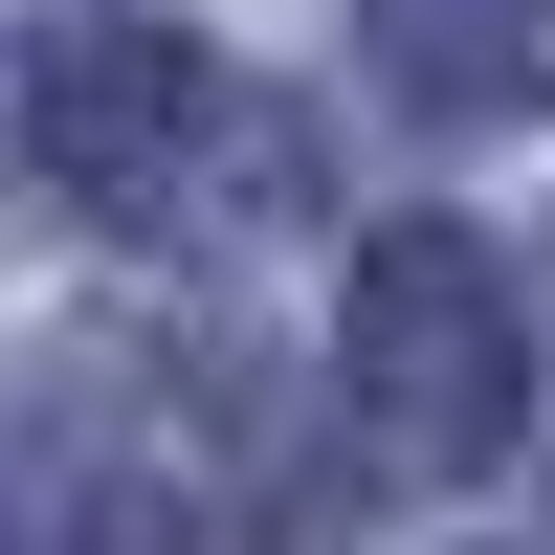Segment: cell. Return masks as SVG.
<instances>
[{
  "instance_id": "cell-1",
  "label": "cell",
  "mask_w": 555,
  "mask_h": 555,
  "mask_svg": "<svg viewBox=\"0 0 555 555\" xmlns=\"http://www.w3.org/2000/svg\"><path fill=\"white\" fill-rule=\"evenodd\" d=\"M0 555H334V467H289L245 356L23 334L0 356Z\"/></svg>"
},
{
  "instance_id": "cell-2",
  "label": "cell",
  "mask_w": 555,
  "mask_h": 555,
  "mask_svg": "<svg viewBox=\"0 0 555 555\" xmlns=\"http://www.w3.org/2000/svg\"><path fill=\"white\" fill-rule=\"evenodd\" d=\"M23 156H44V201L112 222V245H289V222H311V112H289V89H245L222 44L133 23V0L44 23Z\"/></svg>"
},
{
  "instance_id": "cell-3",
  "label": "cell",
  "mask_w": 555,
  "mask_h": 555,
  "mask_svg": "<svg viewBox=\"0 0 555 555\" xmlns=\"http://www.w3.org/2000/svg\"><path fill=\"white\" fill-rule=\"evenodd\" d=\"M334 378H356V444L378 467L467 489V467L533 444V311H512V267L467 222H378L356 289H334Z\"/></svg>"
},
{
  "instance_id": "cell-4",
  "label": "cell",
  "mask_w": 555,
  "mask_h": 555,
  "mask_svg": "<svg viewBox=\"0 0 555 555\" xmlns=\"http://www.w3.org/2000/svg\"><path fill=\"white\" fill-rule=\"evenodd\" d=\"M356 44H378V89H400L423 133L555 112V0H356Z\"/></svg>"
}]
</instances>
